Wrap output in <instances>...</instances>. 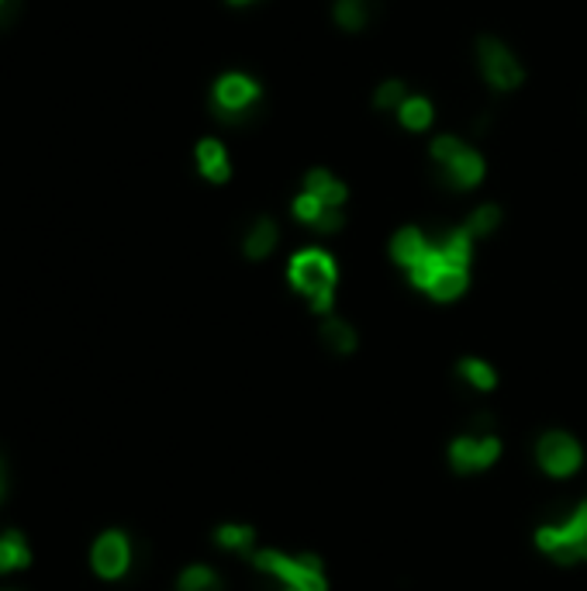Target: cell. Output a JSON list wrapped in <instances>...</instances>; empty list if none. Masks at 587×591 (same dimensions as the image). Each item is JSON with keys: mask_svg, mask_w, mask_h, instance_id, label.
Masks as SVG:
<instances>
[{"mask_svg": "<svg viewBox=\"0 0 587 591\" xmlns=\"http://www.w3.org/2000/svg\"><path fill=\"white\" fill-rule=\"evenodd\" d=\"M533 461L549 481H571L584 467V447L566 429H543L533 443Z\"/></svg>", "mask_w": 587, "mask_h": 591, "instance_id": "7", "label": "cell"}, {"mask_svg": "<svg viewBox=\"0 0 587 591\" xmlns=\"http://www.w3.org/2000/svg\"><path fill=\"white\" fill-rule=\"evenodd\" d=\"M473 70H477L484 90L495 93V98H511V93H519L528 80L525 63L515 52V46L495 32H481L473 38Z\"/></svg>", "mask_w": 587, "mask_h": 591, "instance_id": "4", "label": "cell"}, {"mask_svg": "<svg viewBox=\"0 0 587 591\" xmlns=\"http://www.w3.org/2000/svg\"><path fill=\"white\" fill-rule=\"evenodd\" d=\"M280 239H283V228L273 215H256L250 225L242 228V256L250 263H263L270 260L280 250Z\"/></svg>", "mask_w": 587, "mask_h": 591, "instance_id": "11", "label": "cell"}, {"mask_svg": "<svg viewBox=\"0 0 587 591\" xmlns=\"http://www.w3.org/2000/svg\"><path fill=\"white\" fill-rule=\"evenodd\" d=\"M229 8H256V4H263V0H225Z\"/></svg>", "mask_w": 587, "mask_h": 591, "instance_id": "25", "label": "cell"}, {"mask_svg": "<svg viewBox=\"0 0 587 591\" xmlns=\"http://www.w3.org/2000/svg\"><path fill=\"white\" fill-rule=\"evenodd\" d=\"M215 543L221 550H229V554L250 557L256 550V529L250 523H225L215 529Z\"/></svg>", "mask_w": 587, "mask_h": 591, "instance_id": "21", "label": "cell"}, {"mask_svg": "<svg viewBox=\"0 0 587 591\" xmlns=\"http://www.w3.org/2000/svg\"><path fill=\"white\" fill-rule=\"evenodd\" d=\"M377 14H381V0H332L329 4V17L335 32L343 35H363Z\"/></svg>", "mask_w": 587, "mask_h": 591, "instance_id": "13", "label": "cell"}, {"mask_svg": "<svg viewBox=\"0 0 587 591\" xmlns=\"http://www.w3.org/2000/svg\"><path fill=\"white\" fill-rule=\"evenodd\" d=\"M177 591H225V581L215 567L207 564H191L177 578Z\"/></svg>", "mask_w": 587, "mask_h": 591, "instance_id": "22", "label": "cell"}, {"mask_svg": "<svg viewBox=\"0 0 587 591\" xmlns=\"http://www.w3.org/2000/svg\"><path fill=\"white\" fill-rule=\"evenodd\" d=\"M301 190H308V194H315L321 204L339 208V212H346V204H349V184L329 166L305 169V177H301Z\"/></svg>", "mask_w": 587, "mask_h": 591, "instance_id": "14", "label": "cell"}, {"mask_svg": "<svg viewBox=\"0 0 587 591\" xmlns=\"http://www.w3.org/2000/svg\"><path fill=\"white\" fill-rule=\"evenodd\" d=\"M17 17V0H0V25H11Z\"/></svg>", "mask_w": 587, "mask_h": 591, "instance_id": "24", "label": "cell"}, {"mask_svg": "<svg viewBox=\"0 0 587 591\" xmlns=\"http://www.w3.org/2000/svg\"><path fill=\"white\" fill-rule=\"evenodd\" d=\"M435 118H439V108H435V101L429 98V93H408L405 104L397 108L394 114V125L408 131V136H429V131L435 128Z\"/></svg>", "mask_w": 587, "mask_h": 591, "instance_id": "17", "label": "cell"}, {"mask_svg": "<svg viewBox=\"0 0 587 591\" xmlns=\"http://www.w3.org/2000/svg\"><path fill=\"white\" fill-rule=\"evenodd\" d=\"M429 169L439 187H446L449 194H473L487 180V156L481 146H473L463 139L460 131H439L432 136L429 149Z\"/></svg>", "mask_w": 587, "mask_h": 591, "instance_id": "2", "label": "cell"}, {"mask_svg": "<svg viewBox=\"0 0 587 591\" xmlns=\"http://www.w3.org/2000/svg\"><path fill=\"white\" fill-rule=\"evenodd\" d=\"M473 250H477V239L467 232L463 222L435 225L429 253L422 256L419 266H411L405 277L411 288L425 294L429 301L452 304L460 301L473 284Z\"/></svg>", "mask_w": 587, "mask_h": 591, "instance_id": "1", "label": "cell"}, {"mask_svg": "<svg viewBox=\"0 0 587 591\" xmlns=\"http://www.w3.org/2000/svg\"><path fill=\"white\" fill-rule=\"evenodd\" d=\"M408 84H405V76H384V80H377V87L370 90V108L373 114H384V118H394L397 108L405 104L408 98Z\"/></svg>", "mask_w": 587, "mask_h": 591, "instance_id": "20", "label": "cell"}, {"mask_svg": "<svg viewBox=\"0 0 587 591\" xmlns=\"http://www.w3.org/2000/svg\"><path fill=\"white\" fill-rule=\"evenodd\" d=\"M212 114L229 128H245L259 118L263 104H267V90L245 70H225L212 84Z\"/></svg>", "mask_w": 587, "mask_h": 591, "instance_id": "6", "label": "cell"}, {"mask_svg": "<svg viewBox=\"0 0 587 591\" xmlns=\"http://www.w3.org/2000/svg\"><path fill=\"white\" fill-rule=\"evenodd\" d=\"M457 377H460V385H467L470 391H477V394H490V391H498V385H501L498 367L487 364L484 356H460L457 360Z\"/></svg>", "mask_w": 587, "mask_h": 591, "instance_id": "18", "label": "cell"}, {"mask_svg": "<svg viewBox=\"0 0 587 591\" xmlns=\"http://www.w3.org/2000/svg\"><path fill=\"white\" fill-rule=\"evenodd\" d=\"M501 225H505V208L498 201H481V204H473L470 212L463 215V228L477 242L495 239L501 232Z\"/></svg>", "mask_w": 587, "mask_h": 591, "instance_id": "19", "label": "cell"}, {"mask_svg": "<svg viewBox=\"0 0 587 591\" xmlns=\"http://www.w3.org/2000/svg\"><path fill=\"white\" fill-rule=\"evenodd\" d=\"M288 284L297 298H305L308 312L326 318L335 312V291H339V260L321 250V246H305L291 253L288 260Z\"/></svg>", "mask_w": 587, "mask_h": 591, "instance_id": "3", "label": "cell"}, {"mask_svg": "<svg viewBox=\"0 0 587 591\" xmlns=\"http://www.w3.org/2000/svg\"><path fill=\"white\" fill-rule=\"evenodd\" d=\"M31 561L25 540L17 537V532H8V537H0V570H14V567H25Z\"/></svg>", "mask_w": 587, "mask_h": 591, "instance_id": "23", "label": "cell"}, {"mask_svg": "<svg viewBox=\"0 0 587 591\" xmlns=\"http://www.w3.org/2000/svg\"><path fill=\"white\" fill-rule=\"evenodd\" d=\"M194 166L207 184H215V187L229 184L232 180V149L218 136H204L194 146Z\"/></svg>", "mask_w": 587, "mask_h": 591, "instance_id": "12", "label": "cell"}, {"mask_svg": "<svg viewBox=\"0 0 587 591\" xmlns=\"http://www.w3.org/2000/svg\"><path fill=\"white\" fill-rule=\"evenodd\" d=\"M256 575L270 578L277 584H291L297 591H332L329 581V570L326 561L318 554H288V550H277V546H256L250 557H245Z\"/></svg>", "mask_w": 587, "mask_h": 591, "instance_id": "5", "label": "cell"}, {"mask_svg": "<svg viewBox=\"0 0 587 591\" xmlns=\"http://www.w3.org/2000/svg\"><path fill=\"white\" fill-rule=\"evenodd\" d=\"M128 561H131V546L122 532H104V537L93 543L90 564L101 578H122L128 570Z\"/></svg>", "mask_w": 587, "mask_h": 591, "instance_id": "16", "label": "cell"}, {"mask_svg": "<svg viewBox=\"0 0 587 591\" xmlns=\"http://www.w3.org/2000/svg\"><path fill=\"white\" fill-rule=\"evenodd\" d=\"M291 218L301 228L315 232V236H335V232H343V228H346V212L321 204L315 194H308V190H301V187H297V194L291 198Z\"/></svg>", "mask_w": 587, "mask_h": 591, "instance_id": "9", "label": "cell"}, {"mask_svg": "<svg viewBox=\"0 0 587 591\" xmlns=\"http://www.w3.org/2000/svg\"><path fill=\"white\" fill-rule=\"evenodd\" d=\"M318 342L329 356H353L359 353V329L346 315L332 312L318 322Z\"/></svg>", "mask_w": 587, "mask_h": 591, "instance_id": "15", "label": "cell"}, {"mask_svg": "<svg viewBox=\"0 0 587 591\" xmlns=\"http://www.w3.org/2000/svg\"><path fill=\"white\" fill-rule=\"evenodd\" d=\"M505 453V443L498 432H460L446 443V464L457 478H473V474L490 470Z\"/></svg>", "mask_w": 587, "mask_h": 591, "instance_id": "8", "label": "cell"}, {"mask_svg": "<svg viewBox=\"0 0 587 591\" xmlns=\"http://www.w3.org/2000/svg\"><path fill=\"white\" fill-rule=\"evenodd\" d=\"M429 242H432V228L408 222L401 228H394V236L387 242V256H391V263L397 266V271L408 274L411 266H419L422 256L429 253Z\"/></svg>", "mask_w": 587, "mask_h": 591, "instance_id": "10", "label": "cell"}]
</instances>
